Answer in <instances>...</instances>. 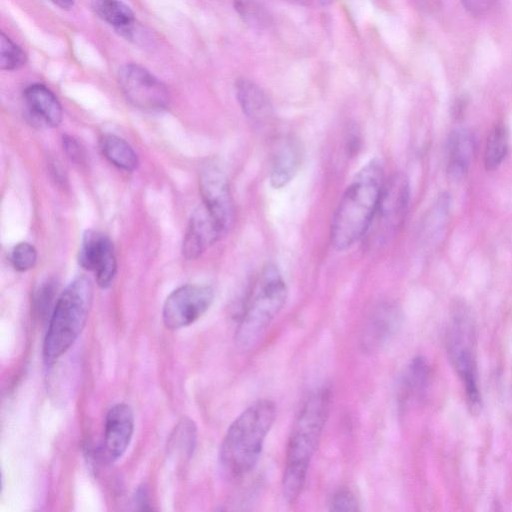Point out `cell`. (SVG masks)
<instances>
[{"instance_id": "obj_32", "label": "cell", "mask_w": 512, "mask_h": 512, "mask_svg": "<svg viewBox=\"0 0 512 512\" xmlns=\"http://www.w3.org/2000/svg\"><path fill=\"white\" fill-rule=\"evenodd\" d=\"M63 10H69L74 6V0H50Z\"/></svg>"}, {"instance_id": "obj_28", "label": "cell", "mask_w": 512, "mask_h": 512, "mask_svg": "<svg viewBox=\"0 0 512 512\" xmlns=\"http://www.w3.org/2000/svg\"><path fill=\"white\" fill-rule=\"evenodd\" d=\"M499 0H461L465 10L472 16H483L492 11Z\"/></svg>"}, {"instance_id": "obj_4", "label": "cell", "mask_w": 512, "mask_h": 512, "mask_svg": "<svg viewBox=\"0 0 512 512\" xmlns=\"http://www.w3.org/2000/svg\"><path fill=\"white\" fill-rule=\"evenodd\" d=\"M287 286L278 268L266 265L252 282L245 297L235 333L242 350H250L259 342L273 319L284 307Z\"/></svg>"}, {"instance_id": "obj_22", "label": "cell", "mask_w": 512, "mask_h": 512, "mask_svg": "<svg viewBox=\"0 0 512 512\" xmlns=\"http://www.w3.org/2000/svg\"><path fill=\"white\" fill-rule=\"evenodd\" d=\"M91 5L95 14L117 31L135 23L133 11L121 0H92Z\"/></svg>"}, {"instance_id": "obj_17", "label": "cell", "mask_w": 512, "mask_h": 512, "mask_svg": "<svg viewBox=\"0 0 512 512\" xmlns=\"http://www.w3.org/2000/svg\"><path fill=\"white\" fill-rule=\"evenodd\" d=\"M236 97L243 113L256 124H265L273 116L267 94L252 80L239 78L235 83Z\"/></svg>"}, {"instance_id": "obj_31", "label": "cell", "mask_w": 512, "mask_h": 512, "mask_svg": "<svg viewBox=\"0 0 512 512\" xmlns=\"http://www.w3.org/2000/svg\"><path fill=\"white\" fill-rule=\"evenodd\" d=\"M136 504L140 506V509H149V498L146 487H141L136 493Z\"/></svg>"}, {"instance_id": "obj_23", "label": "cell", "mask_w": 512, "mask_h": 512, "mask_svg": "<svg viewBox=\"0 0 512 512\" xmlns=\"http://www.w3.org/2000/svg\"><path fill=\"white\" fill-rule=\"evenodd\" d=\"M233 6L242 21L251 28L263 30L272 24L269 12L255 0H234Z\"/></svg>"}, {"instance_id": "obj_11", "label": "cell", "mask_w": 512, "mask_h": 512, "mask_svg": "<svg viewBox=\"0 0 512 512\" xmlns=\"http://www.w3.org/2000/svg\"><path fill=\"white\" fill-rule=\"evenodd\" d=\"M80 265L95 274L97 284L107 288L113 282L117 264L111 241L95 231H87L79 250Z\"/></svg>"}, {"instance_id": "obj_9", "label": "cell", "mask_w": 512, "mask_h": 512, "mask_svg": "<svg viewBox=\"0 0 512 512\" xmlns=\"http://www.w3.org/2000/svg\"><path fill=\"white\" fill-rule=\"evenodd\" d=\"M213 289L204 284H186L174 290L163 306V322L169 329H181L197 321L211 306Z\"/></svg>"}, {"instance_id": "obj_20", "label": "cell", "mask_w": 512, "mask_h": 512, "mask_svg": "<svg viewBox=\"0 0 512 512\" xmlns=\"http://www.w3.org/2000/svg\"><path fill=\"white\" fill-rule=\"evenodd\" d=\"M509 149V135L506 126L499 122L490 130L483 154V163L487 171L497 170L504 161Z\"/></svg>"}, {"instance_id": "obj_13", "label": "cell", "mask_w": 512, "mask_h": 512, "mask_svg": "<svg viewBox=\"0 0 512 512\" xmlns=\"http://www.w3.org/2000/svg\"><path fill=\"white\" fill-rule=\"evenodd\" d=\"M134 430V416L124 403L114 405L105 418L104 448L107 457L115 461L126 452Z\"/></svg>"}, {"instance_id": "obj_1", "label": "cell", "mask_w": 512, "mask_h": 512, "mask_svg": "<svg viewBox=\"0 0 512 512\" xmlns=\"http://www.w3.org/2000/svg\"><path fill=\"white\" fill-rule=\"evenodd\" d=\"M330 404V389H317L308 397L294 422L282 478L283 495L289 503L295 502L304 488L309 465L328 418Z\"/></svg>"}, {"instance_id": "obj_8", "label": "cell", "mask_w": 512, "mask_h": 512, "mask_svg": "<svg viewBox=\"0 0 512 512\" xmlns=\"http://www.w3.org/2000/svg\"><path fill=\"white\" fill-rule=\"evenodd\" d=\"M118 83L126 99L141 110L161 111L169 105L170 94L164 83L138 64L122 66Z\"/></svg>"}, {"instance_id": "obj_21", "label": "cell", "mask_w": 512, "mask_h": 512, "mask_svg": "<svg viewBox=\"0 0 512 512\" xmlns=\"http://www.w3.org/2000/svg\"><path fill=\"white\" fill-rule=\"evenodd\" d=\"M430 376V369L427 361L417 357L408 365L401 381L400 399L407 401L417 397L425 390Z\"/></svg>"}, {"instance_id": "obj_30", "label": "cell", "mask_w": 512, "mask_h": 512, "mask_svg": "<svg viewBox=\"0 0 512 512\" xmlns=\"http://www.w3.org/2000/svg\"><path fill=\"white\" fill-rule=\"evenodd\" d=\"M290 3L310 8L325 7L333 3L335 0H285Z\"/></svg>"}, {"instance_id": "obj_19", "label": "cell", "mask_w": 512, "mask_h": 512, "mask_svg": "<svg viewBox=\"0 0 512 512\" xmlns=\"http://www.w3.org/2000/svg\"><path fill=\"white\" fill-rule=\"evenodd\" d=\"M101 149L107 160L125 171H133L139 161L133 148L122 138L108 134L101 141Z\"/></svg>"}, {"instance_id": "obj_15", "label": "cell", "mask_w": 512, "mask_h": 512, "mask_svg": "<svg viewBox=\"0 0 512 512\" xmlns=\"http://www.w3.org/2000/svg\"><path fill=\"white\" fill-rule=\"evenodd\" d=\"M475 149V138L468 129L456 128L449 134L445 156L446 170L450 177L460 179L468 172Z\"/></svg>"}, {"instance_id": "obj_5", "label": "cell", "mask_w": 512, "mask_h": 512, "mask_svg": "<svg viewBox=\"0 0 512 512\" xmlns=\"http://www.w3.org/2000/svg\"><path fill=\"white\" fill-rule=\"evenodd\" d=\"M92 299L93 285L84 276L74 279L59 295L43 343L48 362L62 356L76 341L86 324Z\"/></svg>"}, {"instance_id": "obj_2", "label": "cell", "mask_w": 512, "mask_h": 512, "mask_svg": "<svg viewBox=\"0 0 512 512\" xmlns=\"http://www.w3.org/2000/svg\"><path fill=\"white\" fill-rule=\"evenodd\" d=\"M383 167L378 160L366 164L343 193L331 222V243L346 250L363 238L375 214L384 184Z\"/></svg>"}, {"instance_id": "obj_27", "label": "cell", "mask_w": 512, "mask_h": 512, "mask_svg": "<svg viewBox=\"0 0 512 512\" xmlns=\"http://www.w3.org/2000/svg\"><path fill=\"white\" fill-rule=\"evenodd\" d=\"M330 509L332 511L354 512L359 510V502L350 490L342 489L332 496Z\"/></svg>"}, {"instance_id": "obj_24", "label": "cell", "mask_w": 512, "mask_h": 512, "mask_svg": "<svg viewBox=\"0 0 512 512\" xmlns=\"http://www.w3.org/2000/svg\"><path fill=\"white\" fill-rule=\"evenodd\" d=\"M27 61V55L4 32L0 35V68L13 71L21 68Z\"/></svg>"}, {"instance_id": "obj_3", "label": "cell", "mask_w": 512, "mask_h": 512, "mask_svg": "<svg viewBox=\"0 0 512 512\" xmlns=\"http://www.w3.org/2000/svg\"><path fill=\"white\" fill-rule=\"evenodd\" d=\"M275 418L274 402L261 399L248 406L233 421L219 453L221 465L229 475L242 477L255 467Z\"/></svg>"}, {"instance_id": "obj_10", "label": "cell", "mask_w": 512, "mask_h": 512, "mask_svg": "<svg viewBox=\"0 0 512 512\" xmlns=\"http://www.w3.org/2000/svg\"><path fill=\"white\" fill-rule=\"evenodd\" d=\"M199 188L202 204L228 231L234 218V206L225 173L217 165H206L200 172Z\"/></svg>"}, {"instance_id": "obj_7", "label": "cell", "mask_w": 512, "mask_h": 512, "mask_svg": "<svg viewBox=\"0 0 512 512\" xmlns=\"http://www.w3.org/2000/svg\"><path fill=\"white\" fill-rule=\"evenodd\" d=\"M409 202L410 185L405 174L395 173L384 181L375 214L366 233L370 244H382L400 229Z\"/></svg>"}, {"instance_id": "obj_25", "label": "cell", "mask_w": 512, "mask_h": 512, "mask_svg": "<svg viewBox=\"0 0 512 512\" xmlns=\"http://www.w3.org/2000/svg\"><path fill=\"white\" fill-rule=\"evenodd\" d=\"M196 441V429L193 422L183 419L175 428L170 438L169 447L173 451L191 455Z\"/></svg>"}, {"instance_id": "obj_18", "label": "cell", "mask_w": 512, "mask_h": 512, "mask_svg": "<svg viewBox=\"0 0 512 512\" xmlns=\"http://www.w3.org/2000/svg\"><path fill=\"white\" fill-rule=\"evenodd\" d=\"M400 311L391 303L379 305L365 327L363 345L367 349H375L383 345L398 329L400 324Z\"/></svg>"}, {"instance_id": "obj_29", "label": "cell", "mask_w": 512, "mask_h": 512, "mask_svg": "<svg viewBox=\"0 0 512 512\" xmlns=\"http://www.w3.org/2000/svg\"><path fill=\"white\" fill-rule=\"evenodd\" d=\"M62 142L63 148L70 160L78 164L83 163L85 154L79 142L75 138L68 135L63 137Z\"/></svg>"}, {"instance_id": "obj_12", "label": "cell", "mask_w": 512, "mask_h": 512, "mask_svg": "<svg viewBox=\"0 0 512 512\" xmlns=\"http://www.w3.org/2000/svg\"><path fill=\"white\" fill-rule=\"evenodd\" d=\"M227 230L202 204L192 214L182 244L187 259H196L219 241Z\"/></svg>"}, {"instance_id": "obj_16", "label": "cell", "mask_w": 512, "mask_h": 512, "mask_svg": "<svg viewBox=\"0 0 512 512\" xmlns=\"http://www.w3.org/2000/svg\"><path fill=\"white\" fill-rule=\"evenodd\" d=\"M302 157V148L296 140L292 138L281 140L273 155L270 171L271 186L275 189L286 186L298 172Z\"/></svg>"}, {"instance_id": "obj_26", "label": "cell", "mask_w": 512, "mask_h": 512, "mask_svg": "<svg viewBox=\"0 0 512 512\" xmlns=\"http://www.w3.org/2000/svg\"><path fill=\"white\" fill-rule=\"evenodd\" d=\"M36 260V249L30 243H18L12 250L11 263L17 271L23 272L33 268Z\"/></svg>"}, {"instance_id": "obj_14", "label": "cell", "mask_w": 512, "mask_h": 512, "mask_svg": "<svg viewBox=\"0 0 512 512\" xmlns=\"http://www.w3.org/2000/svg\"><path fill=\"white\" fill-rule=\"evenodd\" d=\"M28 116L38 127H56L62 120V107L54 93L43 84H32L23 93Z\"/></svg>"}, {"instance_id": "obj_6", "label": "cell", "mask_w": 512, "mask_h": 512, "mask_svg": "<svg viewBox=\"0 0 512 512\" xmlns=\"http://www.w3.org/2000/svg\"><path fill=\"white\" fill-rule=\"evenodd\" d=\"M447 352L461 379L467 403L472 412L481 408L476 360L475 326L469 311L459 306L455 309L447 332Z\"/></svg>"}]
</instances>
